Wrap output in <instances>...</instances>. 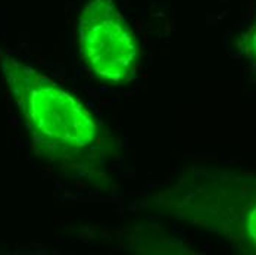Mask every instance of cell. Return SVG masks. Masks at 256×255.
<instances>
[{"instance_id":"obj_2","label":"cell","mask_w":256,"mask_h":255,"mask_svg":"<svg viewBox=\"0 0 256 255\" xmlns=\"http://www.w3.org/2000/svg\"><path fill=\"white\" fill-rule=\"evenodd\" d=\"M80 49L90 71L104 83L118 84L130 76L137 42L112 0H88L80 15Z\"/></svg>"},{"instance_id":"obj_4","label":"cell","mask_w":256,"mask_h":255,"mask_svg":"<svg viewBox=\"0 0 256 255\" xmlns=\"http://www.w3.org/2000/svg\"><path fill=\"white\" fill-rule=\"evenodd\" d=\"M246 229H248L249 239L252 240V243L256 246V206L252 209V212H250V214H249V217H248Z\"/></svg>"},{"instance_id":"obj_3","label":"cell","mask_w":256,"mask_h":255,"mask_svg":"<svg viewBox=\"0 0 256 255\" xmlns=\"http://www.w3.org/2000/svg\"><path fill=\"white\" fill-rule=\"evenodd\" d=\"M246 49H248V53L256 59V18L255 23L252 24L248 36H246Z\"/></svg>"},{"instance_id":"obj_1","label":"cell","mask_w":256,"mask_h":255,"mask_svg":"<svg viewBox=\"0 0 256 255\" xmlns=\"http://www.w3.org/2000/svg\"><path fill=\"white\" fill-rule=\"evenodd\" d=\"M3 71L38 145L62 155L84 149L96 139L92 115L50 78L14 58L3 61Z\"/></svg>"}]
</instances>
